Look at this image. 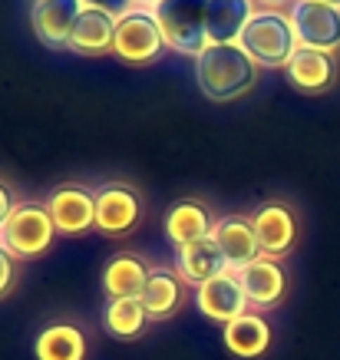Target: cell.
Listing matches in <instances>:
<instances>
[{
	"label": "cell",
	"mask_w": 340,
	"mask_h": 360,
	"mask_svg": "<svg viewBox=\"0 0 340 360\" xmlns=\"http://www.w3.org/2000/svg\"><path fill=\"white\" fill-rule=\"evenodd\" d=\"M258 63L244 53L242 44H209L195 56V79L202 93L215 103L238 99L254 86Z\"/></svg>",
	"instance_id": "6da1fadb"
},
{
	"label": "cell",
	"mask_w": 340,
	"mask_h": 360,
	"mask_svg": "<svg viewBox=\"0 0 340 360\" xmlns=\"http://www.w3.org/2000/svg\"><path fill=\"white\" fill-rule=\"evenodd\" d=\"M149 11L169 50L198 56L209 46V0H155Z\"/></svg>",
	"instance_id": "7a4b0ae2"
},
{
	"label": "cell",
	"mask_w": 340,
	"mask_h": 360,
	"mask_svg": "<svg viewBox=\"0 0 340 360\" xmlns=\"http://www.w3.org/2000/svg\"><path fill=\"white\" fill-rule=\"evenodd\" d=\"M238 44L258 66H287L297 53L294 23L281 11H254Z\"/></svg>",
	"instance_id": "3957f363"
},
{
	"label": "cell",
	"mask_w": 340,
	"mask_h": 360,
	"mask_svg": "<svg viewBox=\"0 0 340 360\" xmlns=\"http://www.w3.org/2000/svg\"><path fill=\"white\" fill-rule=\"evenodd\" d=\"M56 238V225L50 219V208L37 202H23L13 208L7 225L0 229V248H7L17 258H33L44 255Z\"/></svg>",
	"instance_id": "277c9868"
},
{
	"label": "cell",
	"mask_w": 340,
	"mask_h": 360,
	"mask_svg": "<svg viewBox=\"0 0 340 360\" xmlns=\"http://www.w3.org/2000/svg\"><path fill=\"white\" fill-rule=\"evenodd\" d=\"M162 30L155 23L152 11L145 7H132L116 20V40H112V53L126 60V63H152L162 53Z\"/></svg>",
	"instance_id": "5b68a950"
},
{
	"label": "cell",
	"mask_w": 340,
	"mask_h": 360,
	"mask_svg": "<svg viewBox=\"0 0 340 360\" xmlns=\"http://www.w3.org/2000/svg\"><path fill=\"white\" fill-rule=\"evenodd\" d=\"M287 17L294 23L297 46L327 50V53L340 46V7H330L320 0H294Z\"/></svg>",
	"instance_id": "8992f818"
},
{
	"label": "cell",
	"mask_w": 340,
	"mask_h": 360,
	"mask_svg": "<svg viewBox=\"0 0 340 360\" xmlns=\"http://www.w3.org/2000/svg\"><path fill=\"white\" fill-rule=\"evenodd\" d=\"M198 311L215 321V324H231L235 317H242L248 311V295L242 288V278L235 271H221L218 278L198 284Z\"/></svg>",
	"instance_id": "52a82bcc"
},
{
	"label": "cell",
	"mask_w": 340,
	"mask_h": 360,
	"mask_svg": "<svg viewBox=\"0 0 340 360\" xmlns=\"http://www.w3.org/2000/svg\"><path fill=\"white\" fill-rule=\"evenodd\" d=\"M60 235H83L96 225V192L83 186H60L46 202Z\"/></svg>",
	"instance_id": "ba28073f"
},
{
	"label": "cell",
	"mask_w": 340,
	"mask_h": 360,
	"mask_svg": "<svg viewBox=\"0 0 340 360\" xmlns=\"http://www.w3.org/2000/svg\"><path fill=\"white\" fill-rule=\"evenodd\" d=\"M211 241L218 245L228 271H242V268H248L251 262L261 258V245H258L251 219H242V215H228V219L215 221Z\"/></svg>",
	"instance_id": "9c48e42d"
},
{
	"label": "cell",
	"mask_w": 340,
	"mask_h": 360,
	"mask_svg": "<svg viewBox=\"0 0 340 360\" xmlns=\"http://www.w3.org/2000/svg\"><path fill=\"white\" fill-rule=\"evenodd\" d=\"M83 0H33V30L46 46H70V33L83 13Z\"/></svg>",
	"instance_id": "30bf717a"
},
{
	"label": "cell",
	"mask_w": 340,
	"mask_h": 360,
	"mask_svg": "<svg viewBox=\"0 0 340 360\" xmlns=\"http://www.w3.org/2000/svg\"><path fill=\"white\" fill-rule=\"evenodd\" d=\"M139 221V195L129 186L110 182L96 188V229L106 235H122Z\"/></svg>",
	"instance_id": "8fae6325"
},
{
	"label": "cell",
	"mask_w": 340,
	"mask_h": 360,
	"mask_svg": "<svg viewBox=\"0 0 340 360\" xmlns=\"http://www.w3.org/2000/svg\"><path fill=\"white\" fill-rule=\"evenodd\" d=\"M251 225H254V235H258V245H261L264 258H277V255H285L294 245V235H297L294 212L287 205H281V202L261 205L251 215Z\"/></svg>",
	"instance_id": "7c38bea8"
},
{
	"label": "cell",
	"mask_w": 340,
	"mask_h": 360,
	"mask_svg": "<svg viewBox=\"0 0 340 360\" xmlns=\"http://www.w3.org/2000/svg\"><path fill=\"white\" fill-rule=\"evenodd\" d=\"M116 20L106 11H96V7H83L77 27L70 33V50L79 56H103L112 50V40H116Z\"/></svg>",
	"instance_id": "4fadbf2b"
},
{
	"label": "cell",
	"mask_w": 340,
	"mask_h": 360,
	"mask_svg": "<svg viewBox=\"0 0 340 360\" xmlns=\"http://www.w3.org/2000/svg\"><path fill=\"white\" fill-rule=\"evenodd\" d=\"M242 278V288L244 295H248V304H258V307H271L277 304L281 297H285V288H287V278L281 271V264L275 258H258L251 262L248 268L242 271H235Z\"/></svg>",
	"instance_id": "5bb4252c"
},
{
	"label": "cell",
	"mask_w": 340,
	"mask_h": 360,
	"mask_svg": "<svg viewBox=\"0 0 340 360\" xmlns=\"http://www.w3.org/2000/svg\"><path fill=\"white\" fill-rule=\"evenodd\" d=\"M287 79L294 83L301 93H320L334 83V53L327 50H310V46H297V53L291 56V63L285 66Z\"/></svg>",
	"instance_id": "9a60e30c"
},
{
	"label": "cell",
	"mask_w": 340,
	"mask_h": 360,
	"mask_svg": "<svg viewBox=\"0 0 340 360\" xmlns=\"http://www.w3.org/2000/svg\"><path fill=\"white\" fill-rule=\"evenodd\" d=\"M176 268L188 284H205V281H211V278H218L221 271H228V264L221 258L218 245L211 241V235L202 241H192V245L176 248Z\"/></svg>",
	"instance_id": "2e32d148"
},
{
	"label": "cell",
	"mask_w": 340,
	"mask_h": 360,
	"mask_svg": "<svg viewBox=\"0 0 340 360\" xmlns=\"http://www.w3.org/2000/svg\"><path fill=\"white\" fill-rule=\"evenodd\" d=\"M254 17V0H209V44H238Z\"/></svg>",
	"instance_id": "e0dca14e"
},
{
	"label": "cell",
	"mask_w": 340,
	"mask_h": 360,
	"mask_svg": "<svg viewBox=\"0 0 340 360\" xmlns=\"http://www.w3.org/2000/svg\"><path fill=\"white\" fill-rule=\"evenodd\" d=\"M221 338H225V347L235 357H261L268 350V344H271V328H268V321L261 314L244 311L242 317H235L231 324H225Z\"/></svg>",
	"instance_id": "ac0fdd59"
},
{
	"label": "cell",
	"mask_w": 340,
	"mask_h": 360,
	"mask_svg": "<svg viewBox=\"0 0 340 360\" xmlns=\"http://www.w3.org/2000/svg\"><path fill=\"white\" fill-rule=\"evenodd\" d=\"M211 229H215V221H211L209 208L202 205V202H178V205H172V212L165 215V235H169V241H172L176 248L209 238Z\"/></svg>",
	"instance_id": "d6986e66"
},
{
	"label": "cell",
	"mask_w": 340,
	"mask_h": 360,
	"mask_svg": "<svg viewBox=\"0 0 340 360\" xmlns=\"http://www.w3.org/2000/svg\"><path fill=\"white\" fill-rule=\"evenodd\" d=\"M149 274H152V268L143 258H136V255H116L106 264V271H103V288H106L110 301L112 297H143Z\"/></svg>",
	"instance_id": "ffe728a7"
},
{
	"label": "cell",
	"mask_w": 340,
	"mask_h": 360,
	"mask_svg": "<svg viewBox=\"0 0 340 360\" xmlns=\"http://www.w3.org/2000/svg\"><path fill=\"white\" fill-rule=\"evenodd\" d=\"M33 354H37V360H83L86 338L73 324H50L37 334Z\"/></svg>",
	"instance_id": "44dd1931"
},
{
	"label": "cell",
	"mask_w": 340,
	"mask_h": 360,
	"mask_svg": "<svg viewBox=\"0 0 340 360\" xmlns=\"http://www.w3.org/2000/svg\"><path fill=\"white\" fill-rule=\"evenodd\" d=\"M139 301L145 304L149 317H169L178 307V301H182V284H178V278L172 271L152 268V274H149L145 291H143Z\"/></svg>",
	"instance_id": "7402d4cb"
},
{
	"label": "cell",
	"mask_w": 340,
	"mask_h": 360,
	"mask_svg": "<svg viewBox=\"0 0 340 360\" xmlns=\"http://www.w3.org/2000/svg\"><path fill=\"white\" fill-rule=\"evenodd\" d=\"M106 330L112 338H136L149 324V311L139 297H112L106 304Z\"/></svg>",
	"instance_id": "603a6c76"
},
{
	"label": "cell",
	"mask_w": 340,
	"mask_h": 360,
	"mask_svg": "<svg viewBox=\"0 0 340 360\" xmlns=\"http://www.w3.org/2000/svg\"><path fill=\"white\" fill-rule=\"evenodd\" d=\"M86 7H96V11H106L112 17H122V13H129L136 4L132 0H83Z\"/></svg>",
	"instance_id": "cb8c5ba5"
},
{
	"label": "cell",
	"mask_w": 340,
	"mask_h": 360,
	"mask_svg": "<svg viewBox=\"0 0 340 360\" xmlns=\"http://www.w3.org/2000/svg\"><path fill=\"white\" fill-rule=\"evenodd\" d=\"M11 284H13V255L7 248H0V295H7Z\"/></svg>",
	"instance_id": "d4e9b609"
},
{
	"label": "cell",
	"mask_w": 340,
	"mask_h": 360,
	"mask_svg": "<svg viewBox=\"0 0 340 360\" xmlns=\"http://www.w3.org/2000/svg\"><path fill=\"white\" fill-rule=\"evenodd\" d=\"M13 195H11V188L4 186V182H0V229H4V225H7V219H11L13 215Z\"/></svg>",
	"instance_id": "484cf974"
},
{
	"label": "cell",
	"mask_w": 340,
	"mask_h": 360,
	"mask_svg": "<svg viewBox=\"0 0 340 360\" xmlns=\"http://www.w3.org/2000/svg\"><path fill=\"white\" fill-rule=\"evenodd\" d=\"M254 4H264V11H275V7H285L291 0H254Z\"/></svg>",
	"instance_id": "4316f807"
},
{
	"label": "cell",
	"mask_w": 340,
	"mask_h": 360,
	"mask_svg": "<svg viewBox=\"0 0 340 360\" xmlns=\"http://www.w3.org/2000/svg\"><path fill=\"white\" fill-rule=\"evenodd\" d=\"M132 4H136V7H145V11H149V7H152L155 0H132Z\"/></svg>",
	"instance_id": "83f0119b"
},
{
	"label": "cell",
	"mask_w": 340,
	"mask_h": 360,
	"mask_svg": "<svg viewBox=\"0 0 340 360\" xmlns=\"http://www.w3.org/2000/svg\"><path fill=\"white\" fill-rule=\"evenodd\" d=\"M320 4H330V7H340V0H320Z\"/></svg>",
	"instance_id": "f1b7e54d"
}]
</instances>
